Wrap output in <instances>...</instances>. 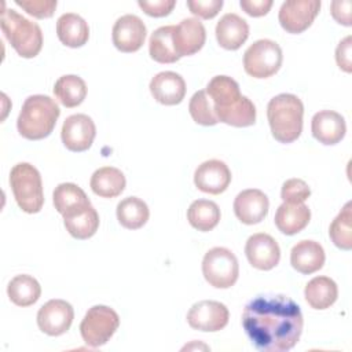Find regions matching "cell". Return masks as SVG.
<instances>
[{
    "instance_id": "44dd1931",
    "label": "cell",
    "mask_w": 352,
    "mask_h": 352,
    "mask_svg": "<svg viewBox=\"0 0 352 352\" xmlns=\"http://www.w3.org/2000/svg\"><path fill=\"white\" fill-rule=\"evenodd\" d=\"M249 37V25L238 14H224L216 25V38L224 50H238Z\"/></svg>"
},
{
    "instance_id": "f1b7e54d",
    "label": "cell",
    "mask_w": 352,
    "mask_h": 352,
    "mask_svg": "<svg viewBox=\"0 0 352 352\" xmlns=\"http://www.w3.org/2000/svg\"><path fill=\"white\" fill-rule=\"evenodd\" d=\"M150 216L147 204L138 197H126L117 205V220L128 230L142 228Z\"/></svg>"
},
{
    "instance_id": "7402d4cb",
    "label": "cell",
    "mask_w": 352,
    "mask_h": 352,
    "mask_svg": "<svg viewBox=\"0 0 352 352\" xmlns=\"http://www.w3.org/2000/svg\"><path fill=\"white\" fill-rule=\"evenodd\" d=\"M54 206L63 216L69 217L77 214L91 206V202L81 187L74 183H60L55 187Z\"/></svg>"
},
{
    "instance_id": "30bf717a",
    "label": "cell",
    "mask_w": 352,
    "mask_h": 352,
    "mask_svg": "<svg viewBox=\"0 0 352 352\" xmlns=\"http://www.w3.org/2000/svg\"><path fill=\"white\" fill-rule=\"evenodd\" d=\"M228 318V308L214 300L198 301L187 312L190 327L201 331H219L227 326Z\"/></svg>"
},
{
    "instance_id": "4316f807",
    "label": "cell",
    "mask_w": 352,
    "mask_h": 352,
    "mask_svg": "<svg viewBox=\"0 0 352 352\" xmlns=\"http://www.w3.org/2000/svg\"><path fill=\"white\" fill-rule=\"evenodd\" d=\"M304 296L311 308L327 309L336 302L338 297V287L329 276H315L307 283Z\"/></svg>"
},
{
    "instance_id": "cb8c5ba5",
    "label": "cell",
    "mask_w": 352,
    "mask_h": 352,
    "mask_svg": "<svg viewBox=\"0 0 352 352\" xmlns=\"http://www.w3.org/2000/svg\"><path fill=\"white\" fill-rule=\"evenodd\" d=\"M56 34L62 44L70 48L84 45L89 37L88 23L74 12L62 14L56 21Z\"/></svg>"
},
{
    "instance_id": "4dcf8cb0",
    "label": "cell",
    "mask_w": 352,
    "mask_h": 352,
    "mask_svg": "<svg viewBox=\"0 0 352 352\" xmlns=\"http://www.w3.org/2000/svg\"><path fill=\"white\" fill-rule=\"evenodd\" d=\"M54 94L65 107H76L87 96V84L76 74H65L56 80Z\"/></svg>"
},
{
    "instance_id": "d4e9b609",
    "label": "cell",
    "mask_w": 352,
    "mask_h": 352,
    "mask_svg": "<svg viewBox=\"0 0 352 352\" xmlns=\"http://www.w3.org/2000/svg\"><path fill=\"white\" fill-rule=\"evenodd\" d=\"M220 122L231 126L243 128L256 122V106L248 96H241L238 100L226 107H213Z\"/></svg>"
},
{
    "instance_id": "ab89813d",
    "label": "cell",
    "mask_w": 352,
    "mask_h": 352,
    "mask_svg": "<svg viewBox=\"0 0 352 352\" xmlns=\"http://www.w3.org/2000/svg\"><path fill=\"white\" fill-rule=\"evenodd\" d=\"M139 7L150 16H165L176 6L175 0H139Z\"/></svg>"
},
{
    "instance_id": "d590c367",
    "label": "cell",
    "mask_w": 352,
    "mask_h": 352,
    "mask_svg": "<svg viewBox=\"0 0 352 352\" xmlns=\"http://www.w3.org/2000/svg\"><path fill=\"white\" fill-rule=\"evenodd\" d=\"M188 111L192 120L199 125L212 126L219 122L213 110V104L210 103V99L208 98L205 89H199L191 96L188 103Z\"/></svg>"
},
{
    "instance_id": "5b68a950",
    "label": "cell",
    "mask_w": 352,
    "mask_h": 352,
    "mask_svg": "<svg viewBox=\"0 0 352 352\" xmlns=\"http://www.w3.org/2000/svg\"><path fill=\"white\" fill-rule=\"evenodd\" d=\"M10 184L18 206L26 213H37L44 204L41 175L29 162H19L10 172Z\"/></svg>"
},
{
    "instance_id": "f35d334b",
    "label": "cell",
    "mask_w": 352,
    "mask_h": 352,
    "mask_svg": "<svg viewBox=\"0 0 352 352\" xmlns=\"http://www.w3.org/2000/svg\"><path fill=\"white\" fill-rule=\"evenodd\" d=\"M187 7L194 15L202 19H210L221 10L223 0H187Z\"/></svg>"
},
{
    "instance_id": "52a82bcc",
    "label": "cell",
    "mask_w": 352,
    "mask_h": 352,
    "mask_svg": "<svg viewBox=\"0 0 352 352\" xmlns=\"http://www.w3.org/2000/svg\"><path fill=\"white\" fill-rule=\"evenodd\" d=\"M202 274L206 282L216 289H228L234 286L239 275L236 256L227 248H212L204 256Z\"/></svg>"
},
{
    "instance_id": "4fadbf2b",
    "label": "cell",
    "mask_w": 352,
    "mask_h": 352,
    "mask_svg": "<svg viewBox=\"0 0 352 352\" xmlns=\"http://www.w3.org/2000/svg\"><path fill=\"white\" fill-rule=\"evenodd\" d=\"M245 254L252 267L270 271L278 265L280 260V249L278 242L268 234L257 232L248 238Z\"/></svg>"
},
{
    "instance_id": "8d00e7d4",
    "label": "cell",
    "mask_w": 352,
    "mask_h": 352,
    "mask_svg": "<svg viewBox=\"0 0 352 352\" xmlns=\"http://www.w3.org/2000/svg\"><path fill=\"white\" fill-rule=\"evenodd\" d=\"M311 195L308 184L301 179H289L283 183L280 197L287 204H302Z\"/></svg>"
},
{
    "instance_id": "ffe728a7",
    "label": "cell",
    "mask_w": 352,
    "mask_h": 352,
    "mask_svg": "<svg viewBox=\"0 0 352 352\" xmlns=\"http://www.w3.org/2000/svg\"><path fill=\"white\" fill-rule=\"evenodd\" d=\"M324 250L316 241L304 239L297 242L290 252L292 267L305 275L319 271L324 264Z\"/></svg>"
},
{
    "instance_id": "60d3db41",
    "label": "cell",
    "mask_w": 352,
    "mask_h": 352,
    "mask_svg": "<svg viewBox=\"0 0 352 352\" xmlns=\"http://www.w3.org/2000/svg\"><path fill=\"white\" fill-rule=\"evenodd\" d=\"M352 37L346 36L336 48V62L338 67L346 73L352 72Z\"/></svg>"
},
{
    "instance_id": "3957f363",
    "label": "cell",
    "mask_w": 352,
    "mask_h": 352,
    "mask_svg": "<svg viewBox=\"0 0 352 352\" xmlns=\"http://www.w3.org/2000/svg\"><path fill=\"white\" fill-rule=\"evenodd\" d=\"M304 104L293 94H279L267 106V118L271 133L280 143H292L302 131Z\"/></svg>"
},
{
    "instance_id": "ac0fdd59",
    "label": "cell",
    "mask_w": 352,
    "mask_h": 352,
    "mask_svg": "<svg viewBox=\"0 0 352 352\" xmlns=\"http://www.w3.org/2000/svg\"><path fill=\"white\" fill-rule=\"evenodd\" d=\"M311 132L319 143L333 146L344 139L346 124L340 113L333 110H320L312 117Z\"/></svg>"
},
{
    "instance_id": "d6a6232c",
    "label": "cell",
    "mask_w": 352,
    "mask_h": 352,
    "mask_svg": "<svg viewBox=\"0 0 352 352\" xmlns=\"http://www.w3.org/2000/svg\"><path fill=\"white\" fill-rule=\"evenodd\" d=\"M205 91L213 102V107L230 106L242 96L238 82L228 76H214Z\"/></svg>"
},
{
    "instance_id": "6da1fadb",
    "label": "cell",
    "mask_w": 352,
    "mask_h": 352,
    "mask_svg": "<svg viewBox=\"0 0 352 352\" xmlns=\"http://www.w3.org/2000/svg\"><path fill=\"white\" fill-rule=\"evenodd\" d=\"M300 307L285 294H264L250 300L242 312V327L261 352H286L302 333Z\"/></svg>"
},
{
    "instance_id": "83f0119b",
    "label": "cell",
    "mask_w": 352,
    "mask_h": 352,
    "mask_svg": "<svg viewBox=\"0 0 352 352\" xmlns=\"http://www.w3.org/2000/svg\"><path fill=\"white\" fill-rule=\"evenodd\" d=\"M176 25H166L155 29L148 41V52L151 59L158 63H175L180 58L173 47V32Z\"/></svg>"
},
{
    "instance_id": "9c48e42d",
    "label": "cell",
    "mask_w": 352,
    "mask_h": 352,
    "mask_svg": "<svg viewBox=\"0 0 352 352\" xmlns=\"http://www.w3.org/2000/svg\"><path fill=\"white\" fill-rule=\"evenodd\" d=\"M320 10V0H287L283 1L278 19L287 33H301L307 30Z\"/></svg>"
},
{
    "instance_id": "277c9868",
    "label": "cell",
    "mask_w": 352,
    "mask_h": 352,
    "mask_svg": "<svg viewBox=\"0 0 352 352\" xmlns=\"http://www.w3.org/2000/svg\"><path fill=\"white\" fill-rule=\"evenodd\" d=\"M1 30L19 56L34 58L41 51L43 32L40 26L15 10L4 8L1 12Z\"/></svg>"
},
{
    "instance_id": "8fae6325",
    "label": "cell",
    "mask_w": 352,
    "mask_h": 352,
    "mask_svg": "<svg viewBox=\"0 0 352 352\" xmlns=\"http://www.w3.org/2000/svg\"><path fill=\"white\" fill-rule=\"evenodd\" d=\"M74 319L73 307L60 298L47 301L37 312L38 329L52 337L65 334Z\"/></svg>"
},
{
    "instance_id": "74e56055",
    "label": "cell",
    "mask_w": 352,
    "mask_h": 352,
    "mask_svg": "<svg viewBox=\"0 0 352 352\" xmlns=\"http://www.w3.org/2000/svg\"><path fill=\"white\" fill-rule=\"evenodd\" d=\"M15 4L22 7L28 14L44 19L51 18L56 8V0H15Z\"/></svg>"
},
{
    "instance_id": "2e32d148",
    "label": "cell",
    "mask_w": 352,
    "mask_h": 352,
    "mask_svg": "<svg viewBox=\"0 0 352 352\" xmlns=\"http://www.w3.org/2000/svg\"><path fill=\"white\" fill-rule=\"evenodd\" d=\"M268 197L257 188H248L241 191L234 199V213L243 224H257L268 213Z\"/></svg>"
},
{
    "instance_id": "e575fe53",
    "label": "cell",
    "mask_w": 352,
    "mask_h": 352,
    "mask_svg": "<svg viewBox=\"0 0 352 352\" xmlns=\"http://www.w3.org/2000/svg\"><path fill=\"white\" fill-rule=\"evenodd\" d=\"M352 202H346L337 217L331 221L329 227V236L333 243L342 249L351 250L352 249Z\"/></svg>"
},
{
    "instance_id": "5bb4252c",
    "label": "cell",
    "mask_w": 352,
    "mask_h": 352,
    "mask_svg": "<svg viewBox=\"0 0 352 352\" xmlns=\"http://www.w3.org/2000/svg\"><path fill=\"white\" fill-rule=\"evenodd\" d=\"M146 33L144 22L133 14H126L116 21L111 38L118 51L135 52L144 44Z\"/></svg>"
},
{
    "instance_id": "836d02e7",
    "label": "cell",
    "mask_w": 352,
    "mask_h": 352,
    "mask_svg": "<svg viewBox=\"0 0 352 352\" xmlns=\"http://www.w3.org/2000/svg\"><path fill=\"white\" fill-rule=\"evenodd\" d=\"M63 223H65L67 232L73 238L88 239L92 235H95V232L98 231L99 214H98L96 209L91 205L89 208H87L85 210H82L77 214L63 217Z\"/></svg>"
},
{
    "instance_id": "f546056e",
    "label": "cell",
    "mask_w": 352,
    "mask_h": 352,
    "mask_svg": "<svg viewBox=\"0 0 352 352\" xmlns=\"http://www.w3.org/2000/svg\"><path fill=\"white\" fill-rule=\"evenodd\" d=\"M7 294L15 305L29 307L40 298L41 286L36 278L22 274L14 276L10 280L7 286Z\"/></svg>"
},
{
    "instance_id": "7a4b0ae2",
    "label": "cell",
    "mask_w": 352,
    "mask_h": 352,
    "mask_svg": "<svg viewBox=\"0 0 352 352\" xmlns=\"http://www.w3.org/2000/svg\"><path fill=\"white\" fill-rule=\"evenodd\" d=\"M59 114V106L54 99L47 95H32L25 99L18 116V132L29 140L44 139L54 131Z\"/></svg>"
},
{
    "instance_id": "7bdbcfd3",
    "label": "cell",
    "mask_w": 352,
    "mask_h": 352,
    "mask_svg": "<svg viewBox=\"0 0 352 352\" xmlns=\"http://www.w3.org/2000/svg\"><path fill=\"white\" fill-rule=\"evenodd\" d=\"M272 0H241V8L250 16H263L272 7Z\"/></svg>"
},
{
    "instance_id": "b9f144b4",
    "label": "cell",
    "mask_w": 352,
    "mask_h": 352,
    "mask_svg": "<svg viewBox=\"0 0 352 352\" xmlns=\"http://www.w3.org/2000/svg\"><path fill=\"white\" fill-rule=\"evenodd\" d=\"M351 8H352V3L349 0L333 1L331 3V15L338 23H341L344 26H351L352 25Z\"/></svg>"
},
{
    "instance_id": "603a6c76",
    "label": "cell",
    "mask_w": 352,
    "mask_h": 352,
    "mask_svg": "<svg viewBox=\"0 0 352 352\" xmlns=\"http://www.w3.org/2000/svg\"><path fill=\"white\" fill-rule=\"evenodd\" d=\"M311 220L309 208L302 204H287L283 202L278 206L275 213V226L282 234L294 235L304 230Z\"/></svg>"
},
{
    "instance_id": "ba28073f",
    "label": "cell",
    "mask_w": 352,
    "mask_h": 352,
    "mask_svg": "<svg viewBox=\"0 0 352 352\" xmlns=\"http://www.w3.org/2000/svg\"><path fill=\"white\" fill-rule=\"evenodd\" d=\"M283 55L278 43L270 38L254 41L243 54V69L254 78H268L282 66Z\"/></svg>"
},
{
    "instance_id": "9a60e30c",
    "label": "cell",
    "mask_w": 352,
    "mask_h": 352,
    "mask_svg": "<svg viewBox=\"0 0 352 352\" xmlns=\"http://www.w3.org/2000/svg\"><path fill=\"white\" fill-rule=\"evenodd\" d=\"M231 183V170L220 160H209L198 165L194 172V184L206 194H221Z\"/></svg>"
},
{
    "instance_id": "d6986e66",
    "label": "cell",
    "mask_w": 352,
    "mask_h": 352,
    "mask_svg": "<svg viewBox=\"0 0 352 352\" xmlns=\"http://www.w3.org/2000/svg\"><path fill=\"white\" fill-rule=\"evenodd\" d=\"M150 92L161 104H179L186 95V81L175 72H161L151 78Z\"/></svg>"
},
{
    "instance_id": "e0dca14e",
    "label": "cell",
    "mask_w": 352,
    "mask_h": 352,
    "mask_svg": "<svg viewBox=\"0 0 352 352\" xmlns=\"http://www.w3.org/2000/svg\"><path fill=\"white\" fill-rule=\"evenodd\" d=\"M206 40V30L198 18H186L173 32V47L179 58L198 52Z\"/></svg>"
},
{
    "instance_id": "1f68e13d",
    "label": "cell",
    "mask_w": 352,
    "mask_h": 352,
    "mask_svg": "<svg viewBox=\"0 0 352 352\" xmlns=\"http://www.w3.org/2000/svg\"><path fill=\"white\" fill-rule=\"evenodd\" d=\"M187 220L198 231H210L220 221V209L213 201L197 199L188 206Z\"/></svg>"
},
{
    "instance_id": "7c38bea8",
    "label": "cell",
    "mask_w": 352,
    "mask_h": 352,
    "mask_svg": "<svg viewBox=\"0 0 352 352\" xmlns=\"http://www.w3.org/2000/svg\"><path fill=\"white\" fill-rule=\"evenodd\" d=\"M96 135V126L87 114L69 116L60 131V138L65 147L74 153H81L92 146Z\"/></svg>"
},
{
    "instance_id": "8992f818",
    "label": "cell",
    "mask_w": 352,
    "mask_h": 352,
    "mask_svg": "<svg viewBox=\"0 0 352 352\" xmlns=\"http://www.w3.org/2000/svg\"><path fill=\"white\" fill-rule=\"evenodd\" d=\"M120 326L118 314L107 305L91 307L80 323L84 342L91 348L104 345Z\"/></svg>"
},
{
    "instance_id": "484cf974",
    "label": "cell",
    "mask_w": 352,
    "mask_h": 352,
    "mask_svg": "<svg viewBox=\"0 0 352 352\" xmlns=\"http://www.w3.org/2000/svg\"><path fill=\"white\" fill-rule=\"evenodd\" d=\"M126 180L124 173L114 166H103L96 169L89 180L91 190L102 198L118 197L125 188Z\"/></svg>"
}]
</instances>
